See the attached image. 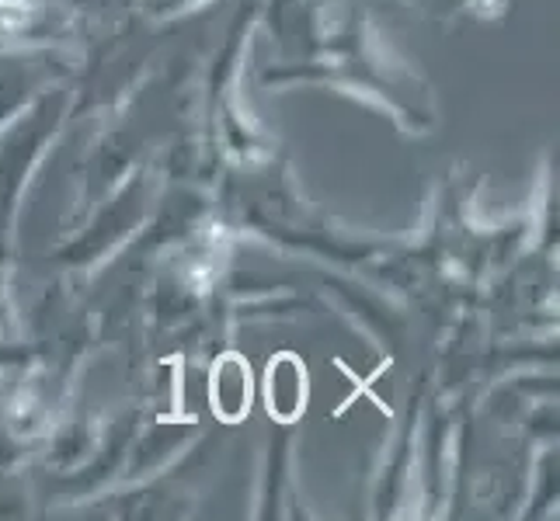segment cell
<instances>
[{"mask_svg":"<svg viewBox=\"0 0 560 521\" xmlns=\"http://www.w3.org/2000/svg\"><path fill=\"white\" fill-rule=\"evenodd\" d=\"M209 403L217 417L223 421H241L250 407V372L241 355H223L217 369L209 376Z\"/></svg>","mask_w":560,"mask_h":521,"instance_id":"obj_2","label":"cell"},{"mask_svg":"<svg viewBox=\"0 0 560 521\" xmlns=\"http://www.w3.org/2000/svg\"><path fill=\"white\" fill-rule=\"evenodd\" d=\"M265 400L268 414L279 421H296L300 411L306 407V369L296 355H279L268 365L265 379Z\"/></svg>","mask_w":560,"mask_h":521,"instance_id":"obj_1","label":"cell"}]
</instances>
